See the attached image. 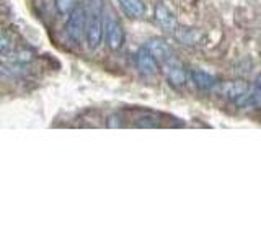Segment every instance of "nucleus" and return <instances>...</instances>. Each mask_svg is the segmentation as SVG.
<instances>
[{
	"instance_id": "7ed1b4c3",
	"label": "nucleus",
	"mask_w": 261,
	"mask_h": 245,
	"mask_svg": "<svg viewBox=\"0 0 261 245\" xmlns=\"http://www.w3.org/2000/svg\"><path fill=\"white\" fill-rule=\"evenodd\" d=\"M124 28L116 18H108L105 23V41L106 46H108L111 51H119V49L124 46Z\"/></svg>"
},
{
	"instance_id": "f03ea898",
	"label": "nucleus",
	"mask_w": 261,
	"mask_h": 245,
	"mask_svg": "<svg viewBox=\"0 0 261 245\" xmlns=\"http://www.w3.org/2000/svg\"><path fill=\"white\" fill-rule=\"evenodd\" d=\"M85 28H87V8L84 5H79L69 15L67 23H65V33H67L72 43L79 44L82 38L85 36Z\"/></svg>"
},
{
	"instance_id": "9d476101",
	"label": "nucleus",
	"mask_w": 261,
	"mask_h": 245,
	"mask_svg": "<svg viewBox=\"0 0 261 245\" xmlns=\"http://www.w3.org/2000/svg\"><path fill=\"white\" fill-rule=\"evenodd\" d=\"M191 80L194 82V85L198 87L199 90H212L219 85L217 79L212 76V74L206 72V70H201V69H194L191 70Z\"/></svg>"
},
{
	"instance_id": "f257e3e1",
	"label": "nucleus",
	"mask_w": 261,
	"mask_h": 245,
	"mask_svg": "<svg viewBox=\"0 0 261 245\" xmlns=\"http://www.w3.org/2000/svg\"><path fill=\"white\" fill-rule=\"evenodd\" d=\"M87 28L85 41L90 49H96L105 36L103 23V0H88L87 4Z\"/></svg>"
},
{
	"instance_id": "f8f14e48",
	"label": "nucleus",
	"mask_w": 261,
	"mask_h": 245,
	"mask_svg": "<svg viewBox=\"0 0 261 245\" xmlns=\"http://www.w3.org/2000/svg\"><path fill=\"white\" fill-rule=\"evenodd\" d=\"M79 0H54V7L59 15L69 16L79 7Z\"/></svg>"
},
{
	"instance_id": "0eeeda50",
	"label": "nucleus",
	"mask_w": 261,
	"mask_h": 245,
	"mask_svg": "<svg viewBox=\"0 0 261 245\" xmlns=\"http://www.w3.org/2000/svg\"><path fill=\"white\" fill-rule=\"evenodd\" d=\"M220 93L227 96L228 100H243L247 98L248 93V84L245 80H232V82H225V84H219L216 87Z\"/></svg>"
},
{
	"instance_id": "423d86ee",
	"label": "nucleus",
	"mask_w": 261,
	"mask_h": 245,
	"mask_svg": "<svg viewBox=\"0 0 261 245\" xmlns=\"http://www.w3.org/2000/svg\"><path fill=\"white\" fill-rule=\"evenodd\" d=\"M136 65L144 77H153L159 72V62L145 46L136 53Z\"/></svg>"
},
{
	"instance_id": "ddd939ff",
	"label": "nucleus",
	"mask_w": 261,
	"mask_h": 245,
	"mask_svg": "<svg viewBox=\"0 0 261 245\" xmlns=\"http://www.w3.org/2000/svg\"><path fill=\"white\" fill-rule=\"evenodd\" d=\"M12 49V39L5 31L0 30V56L7 54Z\"/></svg>"
},
{
	"instance_id": "9b49d317",
	"label": "nucleus",
	"mask_w": 261,
	"mask_h": 245,
	"mask_svg": "<svg viewBox=\"0 0 261 245\" xmlns=\"http://www.w3.org/2000/svg\"><path fill=\"white\" fill-rule=\"evenodd\" d=\"M176 39L181 41L183 44H194L199 39V31L194 28H176L175 30Z\"/></svg>"
},
{
	"instance_id": "39448f33",
	"label": "nucleus",
	"mask_w": 261,
	"mask_h": 245,
	"mask_svg": "<svg viewBox=\"0 0 261 245\" xmlns=\"http://www.w3.org/2000/svg\"><path fill=\"white\" fill-rule=\"evenodd\" d=\"M153 20L162 30H165V31L173 33L178 28V21H176L175 13L171 12L163 2L155 4V7H153Z\"/></svg>"
},
{
	"instance_id": "20e7f679",
	"label": "nucleus",
	"mask_w": 261,
	"mask_h": 245,
	"mask_svg": "<svg viewBox=\"0 0 261 245\" xmlns=\"http://www.w3.org/2000/svg\"><path fill=\"white\" fill-rule=\"evenodd\" d=\"M162 67H163V74H165V77L168 79V82H170L171 85H175V87L185 85V82H186V70L183 67V64L179 62L175 56H171L168 61L163 62Z\"/></svg>"
},
{
	"instance_id": "4468645a",
	"label": "nucleus",
	"mask_w": 261,
	"mask_h": 245,
	"mask_svg": "<svg viewBox=\"0 0 261 245\" xmlns=\"http://www.w3.org/2000/svg\"><path fill=\"white\" fill-rule=\"evenodd\" d=\"M253 100L255 103H258L261 106V74L256 79V84H255V93H253Z\"/></svg>"
},
{
	"instance_id": "1a4fd4ad",
	"label": "nucleus",
	"mask_w": 261,
	"mask_h": 245,
	"mask_svg": "<svg viewBox=\"0 0 261 245\" xmlns=\"http://www.w3.org/2000/svg\"><path fill=\"white\" fill-rule=\"evenodd\" d=\"M119 8L124 12L129 18H134V20H141L145 16V4L144 0H116Z\"/></svg>"
},
{
	"instance_id": "6e6552de",
	"label": "nucleus",
	"mask_w": 261,
	"mask_h": 245,
	"mask_svg": "<svg viewBox=\"0 0 261 245\" xmlns=\"http://www.w3.org/2000/svg\"><path fill=\"white\" fill-rule=\"evenodd\" d=\"M145 47L149 49L150 54L157 59L159 64H163L165 61H168L171 56H173V51H171L170 44L167 43V41H163L160 38H152L147 41Z\"/></svg>"
}]
</instances>
